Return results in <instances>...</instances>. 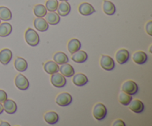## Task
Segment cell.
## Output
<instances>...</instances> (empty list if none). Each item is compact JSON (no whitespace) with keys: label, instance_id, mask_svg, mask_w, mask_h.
<instances>
[{"label":"cell","instance_id":"cell-1","mask_svg":"<svg viewBox=\"0 0 152 126\" xmlns=\"http://www.w3.org/2000/svg\"><path fill=\"white\" fill-rule=\"evenodd\" d=\"M25 41L28 43L29 45L33 46H37L39 43L40 39L39 36L37 34V31H34L32 28H28L26 31H25Z\"/></svg>","mask_w":152,"mask_h":126},{"label":"cell","instance_id":"cell-2","mask_svg":"<svg viewBox=\"0 0 152 126\" xmlns=\"http://www.w3.org/2000/svg\"><path fill=\"white\" fill-rule=\"evenodd\" d=\"M107 109L102 103H97L93 108V116L96 120H102L106 117Z\"/></svg>","mask_w":152,"mask_h":126},{"label":"cell","instance_id":"cell-3","mask_svg":"<svg viewBox=\"0 0 152 126\" xmlns=\"http://www.w3.org/2000/svg\"><path fill=\"white\" fill-rule=\"evenodd\" d=\"M121 89L123 92L132 96L138 92V85L132 80H127L123 83Z\"/></svg>","mask_w":152,"mask_h":126},{"label":"cell","instance_id":"cell-4","mask_svg":"<svg viewBox=\"0 0 152 126\" xmlns=\"http://www.w3.org/2000/svg\"><path fill=\"white\" fill-rule=\"evenodd\" d=\"M50 82L56 87H63L66 84V79L62 74L56 72L51 74Z\"/></svg>","mask_w":152,"mask_h":126},{"label":"cell","instance_id":"cell-5","mask_svg":"<svg viewBox=\"0 0 152 126\" xmlns=\"http://www.w3.org/2000/svg\"><path fill=\"white\" fill-rule=\"evenodd\" d=\"M72 102V96L71 94L66 92L59 93L56 98V103L62 107H65L69 105Z\"/></svg>","mask_w":152,"mask_h":126},{"label":"cell","instance_id":"cell-6","mask_svg":"<svg viewBox=\"0 0 152 126\" xmlns=\"http://www.w3.org/2000/svg\"><path fill=\"white\" fill-rule=\"evenodd\" d=\"M100 66L105 71H112L115 67V63L111 56L102 55L100 58Z\"/></svg>","mask_w":152,"mask_h":126},{"label":"cell","instance_id":"cell-7","mask_svg":"<svg viewBox=\"0 0 152 126\" xmlns=\"http://www.w3.org/2000/svg\"><path fill=\"white\" fill-rule=\"evenodd\" d=\"M15 84L19 90H25L29 87V81L25 76L19 74L15 78Z\"/></svg>","mask_w":152,"mask_h":126},{"label":"cell","instance_id":"cell-8","mask_svg":"<svg viewBox=\"0 0 152 126\" xmlns=\"http://www.w3.org/2000/svg\"><path fill=\"white\" fill-rule=\"evenodd\" d=\"M115 57L117 62L119 64L123 65L129 61V58H130V54L126 49H120L116 53Z\"/></svg>","mask_w":152,"mask_h":126},{"label":"cell","instance_id":"cell-9","mask_svg":"<svg viewBox=\"0 0 152 126\" xmlns=\"http://www.w3.org/2000/svg\"><path fill=\"white\" fill-rule=\"evenodd\" d=\"M79 12L83 16H90L95 12V9L93 6L88 2H83L79 6Z\"/></svg>","mask_w":152,"mask_h":126},{"label":"cell","instance_id":"cell-10","mask_svg":"<svg viewBox=\"0 0 152 126\" xmlns=\"http://www.w3.org/2000/svg\"><path fill=\"white\" fill-rule=\"evenodd\" d=\"M132 59L135 63L137 65H142L145 63L148 59V56L146 53L142 50H138V51L134 52L132 55Z\"/></svg>","mask_w":152,"mask_h":126},{"label":"cell","instance_id":"cell-11","mask_svg":"<svg viewBox=\"0 0 152 126\" xmlns=\"http://www.w3.org/2000/svg\"><path fill=\"white\" fill-rule=\"evenodd\" d=\"M128 105H129V108H130L131 111H132L134 113H137V114L142 113L144 111V108H145L144 104L139 99L132 100Z\"/></svg>","mask_w":152,"mask_h":126},{"label":"cell","instance_id":"cell-12","mask_svg":"<svg viewBox=\"0 0 152 126\" xmlns=\"http://www.w3.org/2000/svg\"><path fill=\"white\" fill-rule=\"evenodd\" d=\"M3 109L6 113L9 114H13L17 110V105L16 103L12 99H7L4 102H3Z\"/></svg>","mask_w":152,"mask_h":126},{"label":"cell","instance_id":"cell-13","mask_svg":"<svg viewBox=\"0 0 152 126\" xmlns=\"http://www.w3.org/2000/svg\"><path fill=\"white\" fill-rule=\"evenodd\" d=\"M13 57L12 51L8 48H4L0 51V62L2 65H7Z\"/></svg>","mask_w":152,"mask_h":126},{"label":"cell","instance_id":"cell-14","mask_svg":"<svg viewBox=\"0 0 152 126\" xmlns=\"http://www.w3.org/2000/svg\"><path fill=\"white\" fill-rule=\"evenodd\" d=\"M34 28L40 32H44L48 29V24L42 17H37L34 19Z\"/></svg>","mask_w":152,"mask_h":126},{"label":"cell","instance_id":"cell-15","mask_svg":"<svg viewBox=\"0 0 152 126\" xmlns=\"http://www.w3.org/2000/svg\"><path fill=\"white\" fill-rule=\"evenodd\" d=\"M72 81L75 85L81 87V86H84L87 84L88 82V77L85 74L79 73V74H74L73 76Z\"/></svg>","mask_w":152,"mask_h":126},{"label":"cell","instance_id":"cell-16","mask_svg":"<svg viewBox=\"0 0 152 126\" xmlns=\"http://www.w3.org/2000/svg\"><path fill=\"white\" fill-rule=\"evenodd\" d=\"M71 59L76 63H83L88 59V54L84 50H79L73 53Z\"/></svg>","mask_w":152,"mask_h":126},{"label":"cell","instance_id":"cell-17","mask_svg":"<svg viewBox=\"0 0 152 126\" xmlns=\"http://www.w3.org/2000/svg\"><path fill=\"white\" fill-rule=\"evenodd\" d=\"M59 71L61 74L65 77H71L75 74L74 68L71 65L68 63H65L61 65V67L59 68Z\"/></svg>","mask_w":152,"mask_h":126},{"label":"cell","instance_id":"cell-18","mask_svg":"<svg viewBox=\"0 0 152 126\" xmlns=\"http://www.w3.org/2000/svg\"><path fill=\"white\" fill-rule=\"evenodd\" d=\"M56 10L59 16H66L71 12V5L67 1H62L61 3H59Z\"/></svg>","mask_w":152,"mask_h":126},{"label":"cell","instance_id":"cell-19","mask_svg":"<svg viewBox=\"0 0 152 126\" xmlns=\"http://www.w3.org/2000/svg\"><path fill=\"white\" fill-rule=\"evenodd\" d=\"M44 70L47 74L51 75V74H55V73L59 71V67L58 64L56 63L54 61H48V62L45 63Z\"/></svg>","mask_w":152,"mask_h":126},{"label":"cell","instance_id":"cell-20","mask_svg":"<svg viewBox=\"0 0 152 126\" xmlns=\"http://www.w3.org/2000/svg\"><path fill=\"white\" fill-rule=\"evenodd\" d=\"M102 9L105 14L108 16H112L116 12V7L113 2L107 0H104L102 4Z\"/></svg>","mask_w":152,"mask_h":126},{"label":"cell","instance_id":"cell-21","mask_svg":"<svg viewBox=\"0 0 152 126\" xmlns=\"http://www.w3.org/2000/svg\"><path fill=\"white\" fill-rule=\"evenodd\" d=\"M44 119L48 124L54 125L59 121V115L54 111H48L44 115Z\"/></svg>","mask_w":152,"mask_h":126},{"label":"cell","instance_id":"cell-22","mask_svg":"<svg viewBox=\"0 0 152 126\" xmlns=\"http://www.w3.org/2000/svg\"><path fill=\"white\" fill-rule=\"evenodd\" d=\"M81 42L77 39H71L68 43V50L71 54L77 52L81 48Z\"/></svg>","mask_w":152,"mask_h":126},{"label":"cell","instance_id":"cell-23","mask_svg":"<svg viewBox=\"0 0 152 126\" xmlns=\"http://www.w3.org/2000/svg\"><path fill=\"white\" fill-rule=\"evenodd\" d=\"M45 16V20L48 24H50L51 25H57L60 21L59 15L55 12H49V13H46Z\"/></svg>","mask_w":152,"mask_h":126},{"label":"cell","instance_id":"cell-24","mask_svg":"<svg viewBox=\"0 0 152 126\" xmlns=\"http://www.w3.org/2000/svg\"><path fill=\"white\" fill-rule=\"evenodd\" d=\"M14 67L19 72H23L28 69V62L22 57H16L14 62Z\"/></svg>","mask_w":152,"mask_h":126},{"label":"cell","instance_id":"cell-25","mask_svg":"<svg viewBox=\"0 0 152 126\" xmlns=\"http://www.w3.org/2000/svg\"><path fill=\"white\" fill-rule=\"evenodd\" d=\"M12 25L8 22L0 24V36L5 37L10 35L12 32Z\"/></svg>","mask_w":152,"mask_h":126},{"label":"cell","instance_id":"cell-26","mask_svg":"<svg viewBox=\"0 0 152 126\" xmlns=\"http://www.w3.org/2000/svg\"><path fill=\"white\" fill-rule=\"evenodd\" d=\"M53 61L58 65H62V64L68 63V57L63 52H57L53 55Z\"/></svg>","mask_w":152,"mask_h":126},{"label":"cell","instance_id":"cell-27","mask_svg":"<svg viewBox=\"0 0 152 126\" xmlns=\"http://www.w3.org/2000/svg\"><path fill=\"white\" fill-rule=\"evenodd\" d=\"M12 19V13L7 7H0V19L3 21H9Z\"/></svg>","mask_w":152,"mask_h":126},{"label":"cell","instance_id":"cell-28","mask_svg":"<svg viewBox=\"0 0 152 126\" xmlns=\"http://www.w3.org/2000/svg\"><path fill=\"white\" fill-rule=\"evenodd\" d=\"M118 100L121 105L127 106V105L130 103L131 101L132 100V96L122 90V91L119 93Z\"/></svg>","mask_w":152,"mask_h":126},{"label":"cell","instance_id":"cell-29","mask_svg":"<svg viewBox=\"0 0 152 126\" xmlns=\"http://www.w3.org/2000/svg\"><path fill=\"white\" fill-rule=\"evenodd\" d=\"M34 13L37 17H44L47 13V9L43 4H37L34 7Z\"/></svg>","mask_w":152,"mask_h":126},{"label":"cell","instance_id":"cell-30","mask_svg":"<svg viewBox=\"0 0 152 126\" xmlns=\"http://www.w3.org/2000/svg\"><path fill=\"white\" fill-rule=\"evenodd\" d=\"M59 1L58 0H48L45 2V7L50 12H55L57 10Z\"/></svg>","mask_w":152,"mask_h":126},{"label":"cell","instance_id":"cell-31","mask_svg":"<svg viewBox=\"0 0 152 126\" xmlns=\"http://www.w3.org/2000/svg\"><path fill=\"white\" fill-rule=\"evenodd\" d=\"M7 99V95L4 90H0V103H3Z\"/></svg>","mask_w":152,"mask_h":126},{"label":"cell","instance_id":"cell-32","mask_svg":"<svg viewBox=\"0 0 152 126\" xmlns=\"http://www.w3.org/2000/svg\"><path fill=\"white\" fill-rule=\"evenodd\" d=\"M145 31L148 33V35H152V21H149V22H147L146 25H145Z\"/></svg>","mask_w":152,"mask_h":126},{"label":"cell","instance_id":"cell-33","mask_svg":"<svg viewBox=\"0 0 152 126\" xmlns=\"http://www.w3.org/2000/svg\"><path fill=\"white\" fill-rule=\"evenodd\" d=\"M113 126H126V123L121 119H117L113 122Z\"/></svg>","mask_w":152,"mask_h":126},{"label":"cell","instance_id":"cell-34","mask_svg":"<svg viewBox=\"0 0 152 126\" xmlns=\"http://www.w3.org/2000/svg\"><path fill=\"white\" fill-rule=\"evenodd\" d=\"M10 125L9 124L8 122H4V121H1V123H0V126H10Z\"/></svg>","mask_w":152,"mask_h":126},{"label":"cell","instance_id":"cell-35","mask_svg":"<svg viewBox=\"0 0 152 126\" xmlns=\"http://www.w3.org/2000/svg\"><path fill=\"white\" fill-rule=\"evenodd\" d=\"M3 111H4V109H3V106H2V105L0 103V114L3 112Z\"/></svg>","mask_w":152,"mask_h":126},{"label":"cell","instance_id":"cell-36","mask_svg":"<svg viewBox=\"0 0 152 126\" xmlns=\"http://www.w3.org/2000/svg\"><path fill=\"white\" fill-rule=\"evenodd\" d=\"M59 1H68V0H59Z\"/></svg>","mask_w":152,"mask_h":126},{"label":"cell","instance_id":"cell-37","mask_svg":"<svg viewBox=\"0 0 152 126\" xmlns=\"http://www.w3.org/2000/svg\"><path fill=\"white\" fill-rule=\"evenodd\" d=\"M0 24H1V19H0Z\"/></svg>","mask_w":152,"mask_h":126}]
</instances>
